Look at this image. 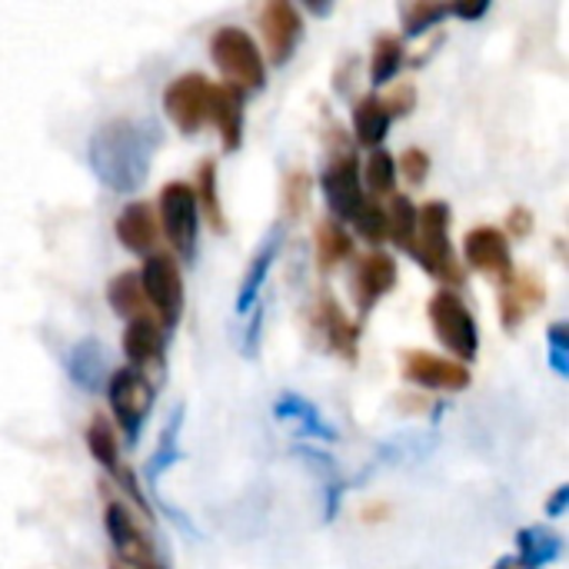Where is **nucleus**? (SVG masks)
I'll return each instance as SVG.
<instances>
[{"label":"nucleus","mask_w":569,"mask_h":569,"mask_svg":"<svg viewBox=\"0 0 569 569\" xmlns=\"http://www.w3.org/2000/svg\"><path fill=\"white\" fill-rule=\"evenodd\" d=\"M160 147V130L150 120L117 117L97 127L87 143V163L93 177L113 193H133L150 173V160Z\"/></svg>","instance_id":"f257e3e1"},{"label":"nucleus","mask_w":569,"mask_h":569,"mask_svg":"<svg viewBox=\"0 0 569 569\" xmlns=\"http://www.w3.org/2000/svg\"><path fill=\"white\" fill-rule=\"evenodd\" d=\"M410 257L440 283L460 287L467 280L450 243V203L447 200H430L417 207V247Z\"/></svg>","instance_id":"f03ea898"},{"label":"nucleus","mask_w":569,"mask_h":569,"mask_svg":"<svg viewBox=\"0 0 569 569\" xmlns=\"http://www.w3.org/2000/svg\"><path fill=\"white\" fill-rule=\"evenodd\" d=\"M210 57L217 70L227 77V83L247 90H260L267 80V63L257 47V40L243 27H220L210 37Z\"/></svg>","instance_id":"7ed1b4c3"},{"label":"nucleus","mask_w":569,"mask_h":569,"mask_svg":"<svg viewBox=\"0 0 569 569\" xmlns=\"http://www.w3.org/2000/svg\"><path fill=\"white\" fill-rule=\"evenodd\" d=\"M427 317H430L437 340L457 357V363L467 367L480 350V330H477L470 307L453 290H437L427 303Z\"/></svg>","instance_id":"20e7f679"},{"label":"nucleus","mask_w":569,"mask_h":569,"mask_svg":"<svg viewBox=\"0 0 569 569\" xmlns=\"http://www.w3.org/2000/svg\"><path fill=\"white\" fill-rule=\"evenodd\" d=\"M143 287V300L153 310L160 330H173L183 317V273L170 253H150L143 270L137 273Z\"/></svg>","instance_id":"39448f33"},{"label":"nucleus","mask_w":569,"mask_h":569,"mask_svg":"<svg viewBox=\"0 0 569 569\" xmlns=\"http://www.w3.org/2000/svg\"><path fill=\"white\" fill-rule=\"evenodd\" d=\"M320 187H323V197H327V207L330 213L347 223H353V217L360 213V207L367 203V193L360 187V163H357V153L350 150V143L330 150L327 157V167L320 173Z\"/></svg>","instance_id":"423d86ee"},{"label":"nucleus","mask_w":569,"mask_h":569,"mask_svg":"<svg viewBox=\"0 0 569 569\" xmlns=\"http://www.w3.org/2000/svg\"><path fill=\"white\" fill-rule=\"evenodd\" d=\"M160 223L173 253L190 263L197 257V227H200V213H197V200H193V190L190 183L183 180H170L163 190H160Z\"/></svg>","instance_id":"0eeeda50"},{"label":"nucleus","mask_w":569,"mask_h":569,"mask_svg":"<svg viewBox=\"0 0 569 569\" xmlns=\"http://www.w3.org/2000/svg\"><path fill=\"white\" fill-rule=\"evenodd\" d=\"M107 397H110V410H113L117 427L123 430L127 443H137L140 427H143V420H147V413L153 407V383L143 373H137L130 367H120L107 380Z\"/></svg>","instance_id":"6e6552de"},{"label":"nucleus","mask_w":569,"mask_h":569,"mask_svg":"<svg viewBox=\"0 0 569 569\" xmlns=\"http://www.w3.org/2000/svg\"><path fill=\"white\" fill-rule=\"evenodd\" d=\"M103 527H107V537H110L120 563L133 569H167L160 560L157 543L150 540V533L140 530V523L130 517V510L120 500L103 503Z\"/></svg>","instance_id":"1a4fd4ad"},{"label":"nucleus","mask_w":569,"mask_h":569,"mask_svg":"<svg viewBox=\"0 0 569 569\" xmlns=\"http://www.w3.org/2000/svg\"><path fill=\"white\" fill-rule=\"evenodd\" d=\"M210 97H213V83L203 73L190 70V73H180L177 80L167 83L163 110L180 133L193 137L210 120Z\"/></svg>","instance_id":"9d476101"},{"label":"nucleus","mask_w":569,"mask_h":569,"mask_svg":"<svg viewBox=\"0 0 569 569\" xmlns=\"http://www.w3.org/2000/svg\"><path fill=\"white\" fill-rule=\"evenodd\" d=\"M83 440H87L90 457H93V460H97V463L113 477V483H117L120 490H127V497H130V500L143 510V517L150 520V507H147V500H143V490L137 487L133 470L123 463L120 447H117V433H113V427H110V420H107L103 413H93V417H90Z\"/></svg>","instance_id":"9b49d317"},{"label":"nucleus","mask_w":569,"mask_h":569,"mask_svg":"<svg viewBox=\"0 0 569 569\" xmlns=\"http://www.w3.org/2000/svg\"><path fill=\"white\" fill-rule=\"evenodd\" d=\"M260 33H263L270 63L273 67H283V63H290V57L300 47L303 17H300V10L290 0H270L260 10Z\"/></svg>","instance_id":"f8f14e48"},{"label":"nucleus","mask_w":569,"mask_h":569,"mask_svg":"<svg viewBox=\"0 0 569 569\" xmlns=\"http://www.w3.org/2000/svg\"><path fill=\"white\" fill-rule=\"evenodd\" d=\"M400 367H403V377L410 383H420L427 390H447V393H460L473 383L470 370L457 360H447V357H437V353H427V350H403L400 353Z\"/></svg>","instance_id":"ddd939ff"},{"label":"nucleus","mask_w":569,"mask_h":569,"mask_svg":"<svg viewBox=\"0 0 569 569\" xmlns=\"http://www.w3.org/2000/svg\"><path fill=\"white\" fill-rule=\"evenodd\" d=\"M463 257L473 270L493 277V280H510L513 277V253L510 240L500 227H473L463 237Z\"/></svg>","instance_id":"4468645a"},{"label":"nucleus","mask_w":569,"mask_h":569,"mask_svg":"<svg viewBox=\"0 0 569 569\" xmlns=\"http://www.w3.org/2000/svg\"><path fill=\"white\" fill-rule=\"evenodd\" d=\"M397 287V260L383 250H373L367 257L357 260L353 270V297H357V310L367 317L390 290Z\"/></svg>","instance_id":"2eb2a0df"},{"label":"nucleus","mask_w":569,"mask_h":569,"mask_svg":"<svg viewBox=\"0 0 569 569\" xmlns=\"http://www.w3.org/2000/svg\"><path fill=\"white\" fill-rule=\"evenodd\" d=\"M313 323H317V330L323 333L327 347H330L337 357H343L347 363H357V360H360V323H353L333 297L323 293V297L317 300V307H313Z\"/></svg>","instance_id":"dca6fc26"},{"label":"nucleus","mask_w":569,"mask_h":569,"mask_svg":"<svg viewBox=\"0 0 569 569\" xmlns=\"http://www.w3.org/2000/svg\"><path fill=\"white\" fill-rule=\"evenodd\" d=\"M547 303V287L537 280V273H517L510 280H503V290H500V320H503V330L513 333L523 327V320L530 313H537L540 307Z\"/></svg>","instance_id":"f3484780"},{"label":"nucleus","mask_w":569,"mask_h":569,"mask_svg":"<svg viewBox=\"0 0 569 569\" xmlns=\"http://www.w3.org/2000/svg\"><path fill=\"white\" fill-rule=\"evenodd\" d=\"M163 330L153 317H140V320H130L127 330H123V353L130 360V370L137 373H160L163 370Z\"/></svg>","instance_id":"a211bd4d"},{"label":"nucleus","mask_w":569,"mask_h":569,"mask_svg":"<svg viewBox=\"0 0 569 569\" xmlns=\"http://www.w3.org/2000/svg\"><path fill=\"white\" fill-rule=\"evenodd\" d=\"M243 103H247V93L233 83H220L213 87V97H210V120L217 123L220 130V143L227 153L240 150L243 143Z\"/></svg>","instance_id":"6ab92c4d"},{"label":"nucleus","mask_w":569,"mask_h":569,"mask_svg":"<svg viewBox=\"0 0 569 569\" xmlns=\"http://www.w3.org/2000/svg\"><path fill=\"white\" fill-rule=\"evenodd\" d=\"M67 377L73 387H80L87 393H97L107 387L110 370H107V353H103L100 340L83 337L67 350Z\"/></svg>","instance_id":"aec40b11"},{"label":"nucleus","mask_w":569,"mask_h":569,"mask_svg":"<svg viewBox=\"0 0 569 569\" xmlns=\"http://www.w3.org/2000/svg\"><path fill=\"white\" fill-rule=\"evenodd\" d=\"M280 247H283V230H280V227H273V230L267 233V240L257 247V253L250 257L247 273H243L240 290H237V313H240V317H243V313H250V307L257 303V297H260V290H263L267 277H270V267H273V263H277V257H280Z\"/></svg>","instance_id":"412c9836"},{"label":"nucleus","mask_w":569,"mask_h":569,"mask_svg":"<svg viewBox=\"0 0 569 569\" xmlns=\"http://www.w3.org/2000/svg\"><path fill=\"white\" fill-rule=\"evenodd\" d=\"M117 240L130 250V253H150L153 250V243H157V233H160V227H157V213L150 210V203H143V200H133V203H127L123 210H120V217H117Z\"/></svg>","instance_id":"4be33fe9"},{"label":"nucleus","mask_w":569,"mask_h":569,"mask_svg":"<svg viewBox=\"0 0 569 569\" xmlns=\"http://www.w3.org/2000/svg\"><path fill=\"white\" fill-rule=\"evenodd\" d=\"M273 417L277 420H283V423H297L303 433H310V437H317V440H327V443H333V440H340V433H337V427L307 400V397H297V393H280L277 397V403H273Z\"/></svg>","instance_id":"5701e85b"},{"label":"nucleus","mask_w":569,"mask_h":569,"mask_svg":"<svg viewBox=\"0 0 569 569\" xmlns=\"http://www.w3.org/2000/svg\"><path fill=\"white\" fill-rule=\"evenodd\" d=\"M563 537L557 530H543V527H527L517 533V567L520 569H543L557 563L563 557Z\"/></svg>","instance_id":"b1692460"},{"label":"nucleus","mask_w":569,"mask_h":569,"mask_svg":"<svg viewBox=\"0 0 569 569\" xmlns=\"http://www.w3.org/2000/svg\"><path fill=\"white\" fill-rule=\"evenodd\" d=\"M387 133H390V113H387L383 100L377 93L360 97L353 103V137H357V143H363L370 150H380Z\"/></svg>","instance_id":"393cba45"},{"label":"nucleus","mask_w":569,"mask_h":569,"mask_svg":"<svg viewBox=\"0 0 569 569\" xmlns=\"http://www.w3.org/2000/svg\"><path fill=\"white\" fill-rule=\"evenodd\" d=\"M180 430H183V407H177L167 420V427L160 430V440L153 447V453L143 463V477L147 483H157L177 460H180Z\"/></svg>","instance_id":"a878e982"},{"label":"nucleus","mask_w":569,"mask_h":569,"mask_svg":"<svg viewBox=\"0 0 569 569\" xmlns=\"http://www.w3.org/2000/svg\"><path fill=\"white\" fill-rule=\"evenodd\" d=\"M107 303L127 323L130 320H140V317H153L150 307H147V300H143V287H140V277L137 273H117L107 283Z\"/></svg>","instance_id":"bb28decb"},{"label":"nucleus","mask_w":569,"mask_h":569,"mask_svg":"<svg viewBox=\"0 0 569 569\" xmlns=\"http://www.w3.org/2000/svg\"><path fill=\"white\" fill-rule=\"evenodd\" d=\"M193 200H197V213H203L210 220L213 233H227V220L220 210V197H217V160H203L193 173Z\"/></svg>","instance_id":"cd10ccee"},{"label":"nucleus","mask_w":569,"mask_h":569,"mask_svg":"<svg viewBox=\"0 0 569 569\" xmlns=\"http://www.w3.org/2000/svg\"><path fill=\"white\" fill-rule=\"evenodd\" d=\"M313 240H317V263H320V270H333V267H340L343 260L353 257V237L337 220H320Z\"/></svg>","instance_id":"c85d7f7f"},{"label":"nucleus","mask_w":569,"mask_h":569,"mask_svg":"<svg viewBox=\"0 0 569 569\" xmlns=\"http://www.w3.org/2000/svg\"><path fill=\"white\" fill-rule=\"evenodd\" d=\"M403 60H407L403 40H400L397 33H380V37L373 40V53H370V83H373V87L390 83V80L400 73Z\"/></svg>","instance_id":"c756f323"},{"label":"nucleus","mask_w":569,"mask_h":569,"mask_svg":"<svg viewBox=\"0 0 569 569\" xmlns=\"http://www.w3.org/2000/svg\"><path fill=\"white\" fill-rule=\"evenodd\" d=\"M387 237L403 250V253H413L417 247V207L410 197H393L390 207H387Z\"/></svg>","instance_id":"7c9ffc66"},{"label":"nucleus","mask_w":569,"mask_h":569,"mask_svg":"<svg viewBox=\"0 0 569 569\" xmlns=\"http://www.w3.org/2000/svg\"><path fill=\"white\" fill-rule=\"evenodd\" d=\"M447 13H450V3H433V0H410V3H400V20H403V33H407V37L427 33V30L437 27Z\"/></svg>","instance_id":"2f4dec72"},{"label":"nucleus","mask_w":569,"mask_h":569,"mask_svg":"<svg viewBox=\"0 0 569 569\" xmlns=\"http://www.w3.org/2000/svg\"><path fill=\"white\" fill-rule=\"evenodd\" d=\"M367 187L373 193H383V197L393 193V187H397V160L387 150H373L367 157Z\"/></svg>","instance_id":"473e14b6"},{"label":"nucleus","mask_w":569,"mask_h":569,"mask_svg":"<svg viewBox=\"0 0 569 569\" xmlns=\"http://www.w3.org/2000/svg\"><path fill=\"white\" fill-rule=\"evenodd\" d=\"M310 190H313V180L307 170H290L287 180H283V210L287 217H300L307 207H310Z\"/></svg>","instance_id":"72a5a7b5"},{"label":"nucleus","mask_w":569,"mask_h":569,"mask_svg":"<svg viewBox=\"0 0 569 569\" xmlns=\"http://www.w3.org/2000/svg\"><path fill=\"white\" fill-rule=\"evenodd\" d=\"M353 227H357V233H360L367 243H383V240H387V210H383L373 197H367V203H363L360 213L353 217Z\"/></svg>","instance_id":"f704fd0d"},{"label":"nucleus","mask_w":569,"mask_h":569,"mask_svg":"<svg viewBox=\"0 0 569 569\" xmlns=\"http://www.w3.org/2000/svg\"><path fill=\"white\" fill-rule=\"evenodd\" d=\"M397 173H403V180L410 187H423L427 177H430V153L423 147H407L400 153V163H397Z\"/></svg>","instance_id":"c9c22d12"},{"label":"nucleus","mask_w":569,"mask_h":569,"mask_svg":"<svg viewBox=\"0 0 569 569\" xmlns=\"http://www.w3.org/2000/svg\"><path fill=\"white\" fill-rule=\"evenodd\" d=\"M380 100H383L390 120H393V117H407V113H413V107H417V87H413L410 80H403V83L390 87V93L380 97Z\"/></svg>","instance_id":"e433bc0d"},{"label":"nucleus","mask_w":569,"mask_h":569,"mask_svg":"<svg viewBox=\"0 0 569 569\" xmlns=\"http://www.w3.org/2000/svg\"><path fill=\"white\" fill-rule=\"evenodd\" d=\"M550 367L560 377H569V323L563 320L550 327Z\"/></svg>","instance_id":"4c0bfd02"},{"label":"nucleus","mask_w":569,"mask_h":569,"mask_svg":"<svg viewBox=\"0 0 569 569\" xmlns=\"http://www.w3.org/2000/svg\"><path fill=\"white\" fill-rule=\"evenodd\" d=\"M507 233L517 237V240H527V237L533 233V213H530L527 207H513V210L507 213ZM510 237H507V240H510Z\"/></svg>","instance_id":"58836bf2"},{"label":"nucleus","mask_w":569,"mask_h":569,"mask_svg":"<svg viewBox=\"0 0 569 569\" xmlns=\"http://www.w3.org/2000/svg\"><path fill=\"white\" fill-rule=\"evenodd\" d=\"M490 10V0H480V3H450V13L463 17V20H477Z\"/></svg>","instance_id":"ea45409f"},{"label":"nucleus","mask_w":569,"mask_h":569,"mask_svg":"<svg viewBox=\"0 0 569 569\" xmlns=\"http://www.w3.org/2000/svg\"><path fill=\"white\" fill-rule=\"evenodd\" d=\"M567 503H569V487L563 483V487H557V493L547 500V513H550V517H563Z\"/></svg>","instance_id":"a19ab883"},{"label":"nucleus","mask_w":569,"mask_h":569,"mask_svg":"<svg viewBox=\"0 0 569 569\" xmlns=\"http://www.w3.org/2000/svg\"><path fill=\"white\" fill-rule=\"evenodd\" d=\"M260 327H263V313H260V310H257V313H253V327H250V330H247V343H243V347H247V353H250V357H253V353H257V343H260Z\"/></svg>","instance_id":"79ce46f5"},{"label":"nucleus","mask_w":569,"mask_h":569,"mask_svg":"<svg viewBox=\"0 0 569 569\" xmlns=\"http://www.w3.org/2000/svg\"><path fill=\"white\" fill-rule=\"evenodd\" d=\"M387 517V507H380V503H373V510H363V520L367 523H377V520H383Z\"/></svg>","instance_id":"37998d69"},{"label":"nucleus","mask_w":569,"mask_h":569,"mask_svg":"<svg viewBox=\"0 0 569 569\" xmlns=\"http://www.w3.org/2000/svg\"><path fill=\"white\" fill-rule=\"evenodd\" d=\"M493 569H520V567H517V560H513V557H503V560H500Z\"/></svg>","instance_id":"c03bdc74"},{"label":"nucleus","mask_w":569,"mask_h":569,"mask_svg":"<svg viewBox=\"0 0 569 569\" xmlns=\"http://www.w3.org/2000/svg\"><path fill=\"white\" fill-rule=\"evenodd\" d=\"M110 569H133V567H127V563H120V560H110Z\"/></svg>","instance_id":"a18cd8bd"}]
</instances>
